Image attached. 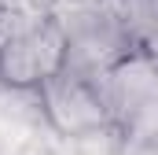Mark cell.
<instances>
[{
  "label": "cell",
  "mask_w": 158,
  "mask_h": 155,
  "mask_svg": "<svg viewBox=\"0 0 158 155\" xmlns=\"http://www.w3.org/2000/svg\"><path fill=\"white\" fill-rule=\"evenodd\" d=\"M40 126L66 144H88L99 137H121L118 118L107 96V81L99 74H85L77 67H63L37 92Z\"/></svg>",
  "instance_id": "1"
},
{
  "label": "cell",
  "mask_w": 158,
  "mask_h": 155,
  "mask_svg": "<svg viewBox=\"0 0 158 155\" xmlns=\"http://www.w3.org/2000/svg\"><path fill=\"white\" fill-rule=\"evenodd\" d=\"M55 19L66 33V67L103 78L136 52L110 0H55Z\"/></svg>",
  "instance_id": "2"
},
{
  "label": "cell",
  "mask_w": 158,
  "mask_h": 155,
  "mask_svg": "<svg viewBox=\"0 0 158 155\" xmlns=\"http://www.w3.org/2000/svg\"><path fill=\"white\" fill-rule=\"evenodd\" d=\"M63 67H66V33L55 15L0 44V89L37 92Z\"/></svg>",
  "instance_id": "3"
},
{
  "label": "cell",
  "mask_w": 158,
  "mask_h": 155,
  "mask_svg": "<svg viewBox=\"0 0 158 155\" xmlns=\"http://www.w3.org/2000/svg\"><path fill=\"white\" fill-rule=\"evenodd\" d=\"M110 4L132 48L147 59H158V0H110Z\"/></svg>",
  "instance_id": "4"
}]
</instances>
